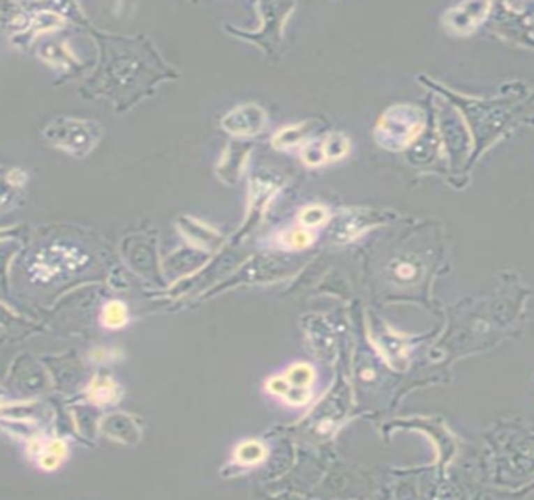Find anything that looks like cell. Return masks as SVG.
Masks as SVG:
<instances>
[{
    "label": "cell",
    "instance_id": "obj_1",
    "mask_svg": "<svg viewBox=\"0 0 534 500\" xmlns=\"http://www.w3.org/2000/svg\"><path fill=\"white\" fill-rule=\"evenodd\" d=\"M422 112L410 105H396L387 109L379 119L375 136L379 144L389 151H403L423 128Z\"/></svg>",
    "mask_w": 534,
    "mask_h": 500
},
{
    "label": "cell",
    "instance_id": "obj_2",
    "mask_svg": "<svg viewBox=\"0 0 534 500\" xmlns=\"http://www.w3.org/2000/svg\"><path fill=\"white\" fill-rule=\"evenodd\" d=\"M50 144L75 157H85L98 142V133L87 121L63 118L44 130Z\"/></svg>",
    "mask_w": 534,
    "mask_h": 500
},
{
    "label": "cell",
    "instance_id": "obj_3",
    "mask_svg": "<svg viewBox=\"0 0 534 500\" xmlns=\"http://www.w3.org/2000/svg\"><path fill=\"white\" fill-rule=\"evenodd\" d=\"M85 262L87 257L82 255L77 249L52 245V248L43 249L40 253H36L30 271L38 280L47 282L61 274L79 269L80 266L85 264Z\"/></svg>",
    "mask_w": 534,
    "mask_h": 500
},
{
    "label": "cell",
    "instance_id": "obj_4",
    "mask_svg": "<svg viewBox=\"0 0 534 500\" xmlns=\"http://www.w3.org/2000/svg\"><path fill=\"white\" fill-rule=\"evenodd\" d=\"M221 124L230 135L255 136L267 127V114L255 103H246L224 116Z\"/></svg>",
    "mask_w": 534,
    "mask_h": 500
},
{
    "label": "cell",
    "instance_id": "obj_5",
    "mask_svg": "<svg viewBox=\"0 0 534 500\" xmlns=\"http://www.w3.org/2000/svg\"><path fill=\"white\" fill-rule=\"evenodd\" d=\"M489 6L491 5L481 2L461 3L456 8L450 10L443 21L447 22V27L456 33H468L487 16Z\"/></svg>",
    "mask_w": 534,
    "mask_h": 500
},
{
    "label": "cell",
    "instance_id": "obj_6",
    "mask_svg": "<svg viewBox=\"0 0 534 500\" xmlns=\"http://www.w3.org/2000/svg\"><path fill=\"white\" fill-rule=\"evenodd\" d=\"M102 430L112 439L121 441L126 444H133L140 439V432L135 427V422L131 416L124 414H110L102 421Z\"/></svg>",
    "mask_w": 534,
    "mask_h": 500
},
{
    "label": "cell",
    "instance_id": "obj_7",
    "mask_svg": "<svg viewBox=\"0 0 534 500\" xmlns=\"http://www.w3.org/2000/svg\"><path fill=\"white\" fill-rule=\"evenodd\" d=\"M88 399L98 405H108L118 402L121 397V388L110 377H94L88 385Z\"/></svg>",
    "mask_w": 534,
    "mask_h": 500
},
{
    "label": "cell",
    "instance_id": "obj_8",
    "mask_svg": "<svg viewBox=\"0 0 534 500\" xmlns=\"http://www.w3.org/2000/svg\"><path fill=\"white\" fill-rule=\"evenodd\" d=\"M311 127L309 124H298L292 127L281 128L273 138V146L276 149H288L299 144V142L306 141L307 133Z\"/></svg>",
    "mask_w": 534,
    "mask_h": 500
},
{
    "label": "cell",
    "instance_id": "obj_9",
    "mask_svg": "<svg viewBox=\"0 0 534 500\" xmlns=\"http://www.w3.org/2000/svg\"><path fill=\"white\" fill-rule=\"evenodd\" d=\"M265 457L267 449L259 441H244L235 450V458L240 464H257Z\"/></svg>",
    "mask_w": 534,
    "mask_h": 500
},
{
    "label": "cell",
    "instance_id": "obj_10",
    "mask_svg": "<svg viewBox=\"0 0 534 500\" xmlns=\"http://www.w3.org/2000/svg\"><path fill=\"white\" fill-rule=\"evenodd\" d=\"M321 144H323L326 161L340 160L350 152V141L346 139V136L340 133L329 135L325 141H321Z\"/></svg>",
    "mask_w": 534,
    "mask_h": 500
},
{
    "label": "cell",
    "instance_id": "obj_11",
    "mask_svg": "<svg viewBox=\"0 0 534 500\" xmlns=\"http://www.w3.org/2000/svg\"><path fill=\"white\" fill-rule=\"evenodd\" d=\"M127 322V307L118 301L108 302L102 310V324L108 328H119Z\"/></svg>",
    "mask_w": 534,
    "mask_h": 500
},
{
    "label": "cell",
    "instance_id": "obj_12",
    "mask_svg": "<svg viewBox=\"0 0 534 500\" xmlns=\"http://www.w3.org/2000/svg\"><path fill=\"white\" fill-rule=\"evenodd\" d=\"M285 379L288 380L292 386L297 388H311V385L315 380V371L312 366L306 365V363H297L285 374Z\"/></svg>",
    "mask_w": 534,
    "mask_h": 500
},
{
    "label": "cell",
    "instance_id": "obj_13",
    "mask_svg": "<svg viewBox=\"0 0 534 500\" xmlns=\"http://www.w3.org/2000/svg\"><path fill=\"white\" fill-rule=\"evenodd\" d=\"M281 241L284 243L287 248L292 249H306L315 241V235L306 229H295L290 232H285L281 236Z\"/></svg>",
    "mask_w": 534,
    "mask_h": 500
},
{
    "label": "cell",
    "instance_id": "obj_14",
    "mask_svg": "<svg viewBox=\"0 0 534 500\" xmlns=\"http://www.w3.org/2000/svg\"><path fill=\"white\" fill-rule=\"evenodd\" d=\"M329 214H327V210L321 205H311L306 206L304 210L299 213V222L307 227V229H312V227H320L323 225Z\"/></svg>",
    "mask_w": 534,
    "mask_h": 500
},
{
    "label": "cell",
    "instance_id": "obj_15",
    "mask_svg": "<svg viewBox=\"0 0 534 500\" xmlns=\"http://www.w3.org/2000/svg\"><path fill=\"white\" fill-rule=\"evenodd\" d=\"M63 17L60 15H57L54 11H43L35 17L34 21V27L36 31H49V30H55L63 25Z\"/></svg>",
    "mask_w": 534,
    "mask_h": 500
},
{
    "label": "cell",
    "instance_id": "obj_16",
    "mask_svg": "<svg viewBox=\"0 0 534 500\" xmlns=\"http://www.w3.org/2000/svg\"><path fill=\"white\" fill-rule=\"evenodd\" d=\"M301 157L307 166H320L326 163L323 144H321V142H311V144L306 146L302 149Z\"/></svg>",
    "mask_w": 534,
    "mask_h": 500
},
{
    "label": "cell",
    "instance_id": "obj_17",
    "mask_svg": "<svg viewBox=\"0 0 534 500\" xmlns=\"http://www.w3.org/2000/svg\"><path fill=\"white\" fill-rule=\"evenodd\" d=\"M311 397H312L311 388H297V386H292L290 391L284 395V399L292 405H306L307 402L311 400Z\"/></svg>",
    "mask_w": 534,
    "mask_h": 500
},
{
    "label": "cell",
    "instance_id": "obj_18",
    "mask_svg": "<svg viewBox=\"0 0 534 500\" xmlns=\"http://www.w3.org/2000/svg\"><path fill=\"white\" fill-rule=\"evenodd\" d=\"M290 388H292V385L288 383L285 377H273V379H269L267 383L268 391L272 394L281 395V397H284V395L290 391Z\"/></svg>",
    "mask_w": 534,
    "mask_h": 500
},
{
    "label": "cell",
    "instance_id": "obj_19",
    "mask_svg": "<svg viewBox=\"0 0 534 500\" xmlns=\"http://www.w3.org/2000/svg\"><path fill=\"white\" fill-rule=\"evenodd\" d=\"M46 453H50V455L57 457L59 460H64L68 455V449H66V444L63 443V441L60 439H52L50 443L46 444V447H44V450Z\"/></svg>",
    "mask_w": 534,
    "mask_h": 500
},
{
    "label": "cell",
    "instance_id": "obj_20",
    "mask_svg": "<svg viewBox=\"0 0 534 500\" xmlns=\"http://www.w3.org/2000/svg\"><path fill=\"white\" fill-rule=\"evenodd\" d=\"M396 274L400 275L401 278H409V277H413L415 274V269L410 264H401L400 268H398Z\"/></svg>",
    "mask_w": 534,
    "mask_h": 500
}]
</instances>
